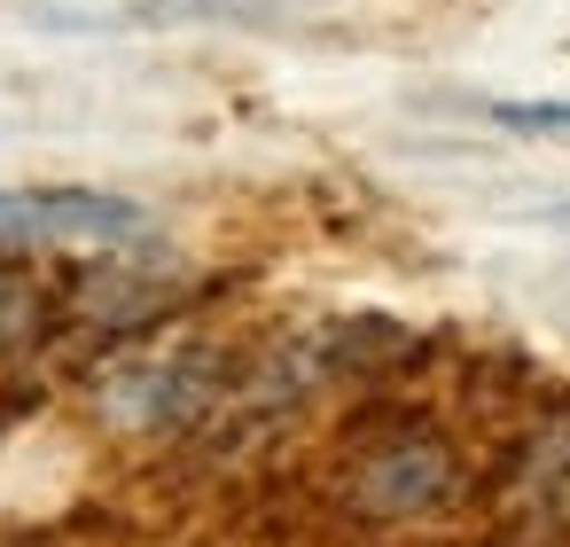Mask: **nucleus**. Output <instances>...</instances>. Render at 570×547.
I'll return each mask as SVG.
<instances>
[{
  "instance_id": "1",
  "label": "nucleus",
  "mask_w": 570,
  "mask_h": 547,
  "mask_svg": "<svg viewBox=\"0 0 570 547\" xmlns=\"http://www.w3.org/2000/svg\"><path fill=\"white\" fill-rule=\"evenodd\" d=\"M149 235V204L118 188H0L9 251H118Z\"/></svg>"
},
{
  "instance_id": "2",
  "label": "nucleus",
  "mask_w": 570,
  "mask_h": 547,
  "mask_svg": "<svg viewBox=\"0 0 570 547\" xmlns=\"http://www.w3.org/2000/svg\"><path fill=\"white\" fill-rule=\"evenodd\" d=\"M352 492H360V508H375V516L438 508V500L453 492V453H445L438 438H391V446H375V453L360 461Z\"/></svg>"
},
{
  "instance_id": "3",
  "label": "nucleus",
  "mask_w": 570,
  "mask_h": 547,
  "mask_svg": "<svg viewBox=\"0 0 570 547\" xmlns=\"http://www.w3.org/2000/svg\"><path fill=\"white\" fill-rule=\"evenodd\" d=\"M40 336V282L24 266H0V360H17Z\"/></svg>"
},
{
  "instance_id": "4",
  "label": "nucleus",
  "mask_w": 570,
  "mask_h": 547,
  "mask_svg": "<svg viewBox=\"0 0 570 547\" xmlns=\"http://www.w3.org/2000/svg\"><path fill=\"white\" fill-rule=\"evenodd\" d=\"M492 118L523 141H570V102H492Z\"/></svg>"
}]
</instances>
